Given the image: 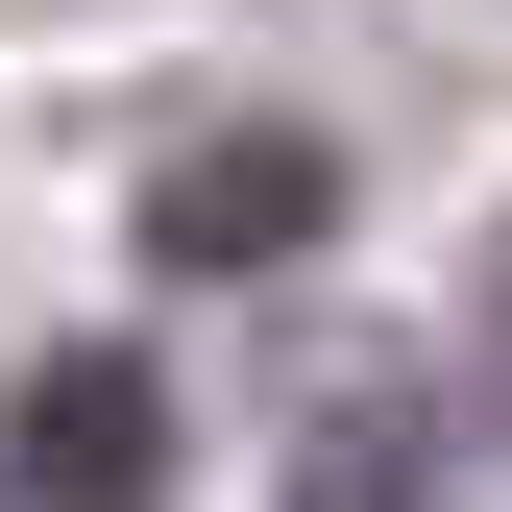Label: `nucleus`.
I'll return each mask as SVG.
<instances>
[{
  "label": "nucleus",
  "mask_w": 512,
  "mask_h": 512,
  "mask_svg": "<svg viewBox=\"0 0 512 512\" xmlns=\"http://www.w3.org/2000/svg\"><path fill=\"white\" fill-rule=\"evenodd\" d=\"M488 317H512V293H488Z\"/></svg>",
  "instance_id": "20e7f679"
},
{
  "label": "nucleus",
  "mask_w": 512,
  "mask_h": 512,
  "mask_svg": "<svg viewBox=\"0 0 512 512\" xmlns=\"http://www.w3.org/2000/svg\"><path fill=\"white\" fill-rule=\"evenodd\" d=\"M0 512H171V391L122 342L25 366V415H0Z\"/></svg>",
  "instance_id": "f257e3e1"
},
{
  "label": "nucleus",
  "mask_w": 512,
  "mask_h": 512,
  "mask_svg": "<svg viewBox=\"0 0 512 512\" xmlns=\"http://www.w3.org/2000/svg\"><path fill=\"white\" fill-rule=\"evenodd\" d=\"M293 220H317V147H196V171L147 196L171 269H244V244H293Z\"/></svg>",
  "instance_id": "f03ea898"
},
{
  "label": "nucleus",
  "mask_w": 512,
  "mask_h": 512,
  "mask_svg": "<svg viewBox=\"0 0 512 512\" xmlns=\"http://www.w3.org/2000/svg\"><path fill=\"white\" fill-rule=\"evenodd\" d=\"M293 512H439V439H415V391H342L317 415V488Z\"/></svg>",
  "instance_id": "7ed1b4c3"
}]
</instances>
